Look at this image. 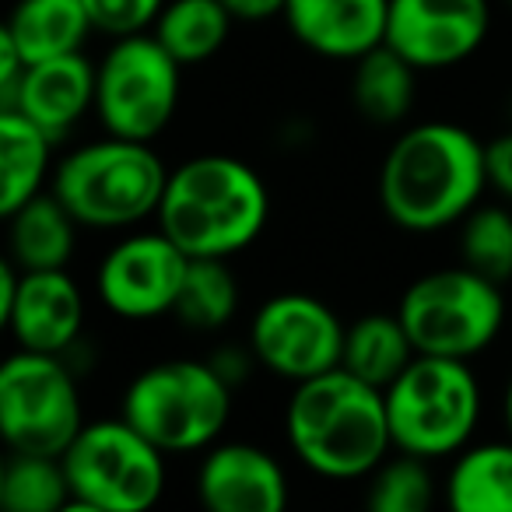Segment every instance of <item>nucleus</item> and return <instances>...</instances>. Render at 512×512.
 I'll list each match as a JSON object with an SVG mask.
<instances>
[{
  "label": "nucleus",
  "mask_w": 512,
  "mask_h": 512,
  "mask_svg": "<svg viewBox=\"0 0 512 512\" xmlns=\"http://www.w3.org/2000/svg\"><path fill=\"white\" fill-rule=\"evenodd\" d=\"M488 186L484 144L446 120L404 130L379 169V204L407 232H439L467 218Z\"/></svg>",
  "instance_id": "f257e3e1"
},
{
  "label": "nucleus",
  "mask_w": 512,
  "mask_h": 512,
  "mask_svg": "<svg viewBox=\"0 0 512 512\" xmlns=\"http://www.w3.org/2000/svg\"><path fill=\"white\" fill-rule=\"evenodd\" d=\"M285 428L292 453L330 481L369 477L393 449L386 390L344 365L295 383Z\"/></svg>",
  "instance_id": "f03ea898"
},
{
  "label": "nucleus",
  "mask_w": 512,
  "mask_h": 512,
  "mask_svg": "<svg viewBox=\"0 0 512 512\" xmlns=\"http://www.w3.org/2000/svg\"><path fill=\"white\" fill-rule=\"evenodd\" d=\"M271 197L253 165L232 155H197L176 165L158 204V228L190 256L242 253L260 239Z\"/></svg>",
  "instance_id": "7ed1b4c3"
},
{
  "label": "nucleus",
  "mask_w": 512,
  "mask_h": 512,
  "mask_svg": "<svg viewBox=\"0 0 512 512\" xmlns=\"http://www.w3.org/2000/svg\"><path fill=\"white\" fill-rule=\"evenodd\" d=\"M165 172L151 141L113 137L71 151L57 165L53 193L88 228H130L158 214Z\"/></svg>",
  "instance_id": "20e7f679"
},
{
  "label": "nucleus",
  "mask_w": 512,
  "mask_h": 512,
  "mask_svg": "<svg viewBox=\"0 0 512 512\" xmlns=\"http://www.w3.org/2000/svg\"><path fill=\"white\" fill-rule=\"evenodd\" d=\"M120 414L162 453H197L225 432L232 418V383L214 362L169 358L134 376Z\"/></svg>",
  "instance_id": "39448f33"
},
{
  "label": "nucleus",
  "mask_w": 512,
  "mask_h": 512,
  "mask_svg": "<svg viewBox=\"0 0 512 512\" xmlns=\"http://www.w3.org/2000/svg\"><path fill=\"white\" fill-rule=\"evenodd\" d=\"M386 414L397 453L421 460L460 453L481 418V383L463 358L414 355L386 386Z\"/></svg>",
  "instance_id": "423d86ee"
},
{
  "label": "nucleus",
  "mask_w": 512,
  "mask_h": 512,
  "mask_svg": "<svg viewBox=\"0 0 512 512\" xmlns=\"http://www.w3.org/2000/svg\"><path fill=\"white\" fill-rule=\"evenodd\" d=\"M60 463L71 481L67 512H144L165 491V453L123 414L88 421Z\"/></svg>",
  "instance_id": "0eeeda50"
},
{
  "label": "nucleus",
  "mask_w": 512,
  "mask_h": 512,
  "mask_svg": "<svg viewBox=\"0 0 512 512\" xmlns=\"http://www.w3.org/2000/svg\"><path fill=\"white\" fill-rule=\"evenodd\" d=\"M418 355H442L470 362L498 337L505 320V299L498 281L474 267H442L407 285L397 306Z\"/></svg>",
  "instance_id": "6e6552de"
},
{
  "label": "nucleus",
  "mask_w": 512,
  "mask_h": 512,
  "mask_svg": "<svg viewBox=\"0 0 512 512\" xmlns=\"http://www.w3.org/2000/svg\"><path fill=\"white\" fill-rule=\"evenodd\" d=\"M81 428V393L64 355L18 348L0 365V435L11 453L64 456Z\"/></svg>",
  "instance_id": "1a4fd4ad"
},
{
  "label": "nucleus",
  "mask_w": 512,
  "mask_h": 512,
  "mask_svg": "<svg viewBox=\"0 0 512 512\" xmlns=\"http://www.w3.org/2000/svg\"><path fill=\"white\" fill-rule=\"evenodd\" d=\"M179 60L155 36H120L95 71V116L113 137L155 141L179 106Z\"/></svg>",
  "instance_id": "9d476101"
},
{
  "label": "nucleus",
  "mask_w": 512,
  "mask_h": 512,
  "mask_svg": "<svg viewBox=\"0 0 512 512\" xmlns=\"http://www.w3.org/2000/svg\"><path fill=\"white\" fill-rule=\"evenodd\" d=\"M344 327L327 302L302 292H285L256 309L249 351L267 372L302 383L337 369L344 355Z\"/></svg>",
  "instance_id": "9b49d317"
},
{
  "label": "nucleus",
  "mask_w": 512,
  "mask_h": 512,
  "mask_svg": "<svg viewBox=\"0 0 512 512\" xmlns=\"http://www.w3.org/2000/svg\"><path fill=\"white\" fill-rule=\"evenodd\" d=\"M186 267H190V253L179 249L162 228L137 232L120 239L102 256L95 292L102 306L120 320H155L162 313H172Z\"/></svg>",
  "instance_id": "f8f14e48"
},
{
  "label": "nucleus",
  "mask_w": 512,
  "mask_h": 512,
  "mask_svg": "<svg viewBox=\"0 0 512 512\" xmlns=\"http://www.w3.org/2000/svg\"><path fill=\"white\" fill-rule=\"evenodd\" d=\"M0 320L18 348L64 355L85 327V295L67 267L22 271L8 256L0 267Z\"/></svg>",
  "instance_id": "ddd939ff"
},
{
  "label": "nucleus",
  "mask_w": 512,
  "mask_h": 512,
  "mask_svg": "<svg viewBox=\"0 0 512 512\" xmlns=\"http://www.w3.org/2000/svg\"><path fill=\"white\" fill-rule=\"evenodd\" d=\"M488 0H390L386 46L418 71H446L481 50Z\"/></svg>",
  "instance_id": "4468645a"
},
{
  "label": "nucleus",
  "mask_w": 512,
  "mask_h": 512,
  "mask_svg": "<svg viewBox=\"0 0 512 512\" xmlns=\"http://www.w3.org/2000/svg\"><path fill=\"white\" fill-rule=\"evenodd\" d=\"M197 495L211 512H278L288 505V474L253 442H221L200 463Z\"/></svg>",
  "instance_id": "2eb2a0df"
},
{
  "label": "nucleus",
  "mask_w": 512,
  "mask_h": 512,
  "mask_svg": "<svg viewBox=\"0 0 512 512\" xmlns=\"http://www.w3.org/2000/svg\"><path fill=\"white\" fill-rule=\"evenodd\" d=\"M285 22L306 50L358 60L386 43L390 0H288Z\"/></svg>",
  "instance_id": "dca6fc26"
},
{
  "label": "nucleus",
  "mask_w": 512,
  "mask_h": 512,
  "mask_svg": "<svg viewBox=\"0 0 512 512\" xmlns=\"http://www.w3.org/2000/svg\"><path fill=\"white\" fill-rule=\"evenodd\" d=\"M95 71L99 67L85 53L29 64L15 99L0 109H18L53 141H60L88 109H95Z\"/></svg>",
  "instance_id": "f3484780"
},
{
  "label": "nucleus",
  "mask_w": 512,
  "mask_h": 512,
  "mask_svg": "<svg viewBox=\"0 0 512 512\" xmlns=\"http://www.w3.org/2000/svg\"><path fill=\"white\" fill-rule=\"evenodd\" d=\"M78 225L57 193H36L8 214V256L22 271H60L74 256Z\"/></svg>",
  "instance_id": "a211bd4d"
},
{
  "label": "nucleus",
  "mask_w": 512,
  "mask_h": 512,
  "mask_svg": "<svg viewBox=\"0 0 512 512\" xmlns=\"http://www.w3.org/2000/svg\"><path fill=\"white\" fill-rule=\"evenodd\" d=\"M25 64L81 53L88 32H95L85 0H18L4 25Z\"/></svg>",
  "instance_id": "6ab92c4d"
},
{
  "label": "nucleus",
  "mask_w": 512,
  "mask_h": 512,
  "mask_svg": "<svg viewBox=\"0 0 512 512\" xmlns=\"http://www.w3.org/2000/svg\"><path fill=\"white\" fill-rule=\"evenodd\" d=\"M446 502L456 512H512V435L456 453Z\"/></svg>",
  "instance_id": "aec40b11"
},
{
  "label": "nucleus",
  "mask_w": 512,
  "mask_h": 512,
  "mask_svg": "<svg viewBox=\"0 0 512 512\" xmlns=\"http://www.w3.org/2000/svg\"><path fill=\"white\" fill-rule=\"evenodd\" d=\"M50 144L53 137L43 127L22 116L18 109H0V169H4V190H0V214L11 211L43 193L46 172H50Z\"/></svg>",
  "instance_id": "412c9836"
},
{
  "label": "nucleus",
  "mask_w": 512,
  "mask_h": 512,
  "mask_svg": "<svg viewBox=\"0 0 512 512\" xmlns=\"http://www.w3.org/2000/svg\"><path fill=\"white\" fill-rule=\"evenodd\" d=\"M414 355H418L414 341L397 313H369L351 323L344 334L341 365L365 383L386 390L414 362Z\"/></svg>",
  "instance_id": "4be33fe9"
},
{
  "label": "nucleus",
  "mask_w": 512,
  "mask_h": 512,
  "mask_svg": "<svg viewBox=\"0 0 512 512\" xmlns=\"http://www.w3.org/2000/svg\"><path fill=\"white\" fill-rule=\"evenodd\" d=\"M414 74L418 67L407 64L397 50H390L386 43L376 46L355 60V78H351L355 109L379 127L400 123L414 106Z\"/></svg>",
  "instance_id": "5701e85b"
},
{
  "label": "nucleus",
  "mask_w": 512,
  "mask_h": 512,
  "mask_svg": "<svg viewBox=\"0 0 512 512\" xmlns=\"http://www.w3.org/2000/svg\"><path fill=\"white\" fill-rule=\"evenodd\" d=\"M235 18L221 0H169L155 18L151 36L179 60V64H204L228 43Z\"/></svg>",
  "instance_id": "b1692460"
},
{
  "label": "nucleus",
  "mask_w": 512,
  "mask_h": 512,
  "mask_svg": "<svg viewBox=\"0 0 512 512\" xmlns=\"http://www.w3.org/2000/svg\"><path fill=\"white\" fill-rule=\"evenodd\" d=\"M239 309V285L221 256H190L183 288L172 306L176 320L190 330H221Z\"/></svg>",
  "instance_id": "393cba45"
},
{
  "label": "nucleus",
  "mask_w": 512,
  "mask_h": 512,
  "mask_svg": "<svg viewBox=\"0 0 512 512\" xmlns=\"http://www.w3.org/2000/svg\"><path fill=\"white\" fill-rule=\"evenodd\" d=\"M0 502L8 512L71 509V481L60 456L11 453L0 470Z\"/></svg>",
  "instance_id": "a878e982"
},
{
  "label": "nucleus",
  "mask_w": 512,
  "mask_h": 512,
  "mask_svg": "<svg viewBox=\"0 0 512 512\" xmlns=\"http://www.w3.org/2000/svg\"><path fill=\"white\" fill-rule=\"evenodd\" d=\"M435 502V481L428 460L411 453L386 456L369 474L365 505L372 512H428Z\"/></svg>",
  "instance_id": "bb28decb"
},
{
  "label": "nucleus",
  "mask_w": 512,
  "mask_h": 512,
  "mask_svg": "<svg viewBox=\"0 0 512 512\" xmlns=\"http://www.w3.org/2000/svg\"><path fill=\"white\" fill-rule=\"evenodd\" d=\"M463 264L491 281L512 278V214L505 207H474L460 232Z\"/></svg>",
  "instance_id": "cd10ccee"
},
{
  "label": "nucleus",
  "mask_w": 512,
  "mask_h": 512,
  "mask_svg": "<svg viewBox=\"0 0 512 512\" xmlns=\"http://www.w3.org/2000/svg\"><path fill=\"white\" fill-rule=\"evenodd\" d=\"M165 4L169 0H85L95 32H106L113 39L137 36L148 25H155V18L162 15Z\"/></svg>",
  "instance_id": "c85d7f7f"
},
{
  "label": "nucleus",
  "mask_w": 512,
  "mask_h": 512,
  "mask_svg": "<svg viewBox=\"0 0 512 512\" xmlns=\"http://www.w3.org/2000/svg\"><path fill=\"white\" fill-rule=\"evenodd\" d=\"M484 169H488V186L512 200V130L484 144Z\"/></svg>",
  "instance_id": "c756f323"
},
{
  "label": "nucleus",
  "mask_w": 512,
  "mask_h": 512,
  "mask_svg": "<svg viewBox=\"0 0 512 512\" xmlns=\"http://www.w3.org/2000/svg\"><path fill=\"white\" fill-rule=\"evenodd\" d=\"M235 22H267V18L285 15L288 0H221Z\"/></svg>",
  "instance_id": "7c9ffc66"
},
{
  "label": "nucleus",
  "mask_w": 512,
  "mask_h": 512,
  "mask_svg": "<svg viewBox=\"0 0 512 512\" xmlns=\"http://www.w3.org/2000/svg\"><path fill=\"white\" fill-rule=\"evenodd\" d=\"M214 369L221 372V376L228 379V383H239L242 379V372H246V358L242 355H235V351H228V355H221V358H214Z\"/></svg>",
  "instance_id": "2f4dec72"
},
{
  "label": "nucleus",
  "mask_w": 512,
  "mask_h": 512,
  "mask_svg": "<svg viewBox=\"0 0 512 512\" xmlns=\"http://www.w3.org/2000/svg\"><path fill=\"white\" fill-rule=\"evenodd\" d=\"M505 425H509L512 435V379H509V390H505Z\"/></svg>",
  "instance_id": "473e14b6"
},
{
  "label": "nucleus",
  "mask_w": 512,
  "mask_h": 512,
  "mask_svg": "<svg viewBox=\"0 0 512 512\" xmlns=\"http://www.w3.org/2000/svg\"><path fill=\"white\" fill-rule=\"evenodd\" d=\"M509 4H512V0H509Z\"/></svg>",
  "instance_id": "72a5a7b5"
}]
</instances>
